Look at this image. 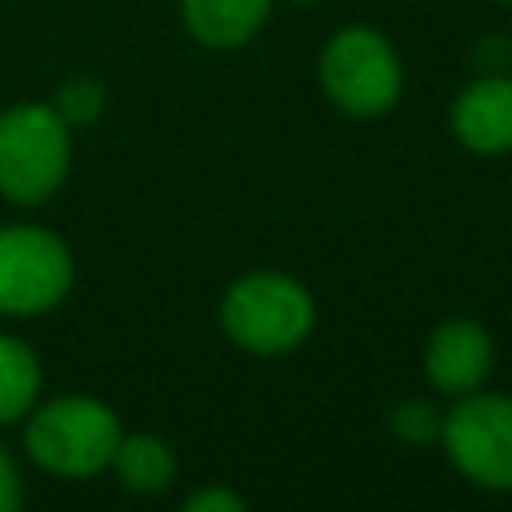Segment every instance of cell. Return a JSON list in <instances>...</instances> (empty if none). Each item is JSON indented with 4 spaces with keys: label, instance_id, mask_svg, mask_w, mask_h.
Returning <instances> with one entry per match:
<instances>
[{
    "label": "cell",
    "instance_id": "obj_1",
    "mask_svg": "<svg viewBox=\"0 0 512 512\" xmlns=\"http://www.w3.org/2000/svg\"><path fill=\"white\" fill-rule=\"evenodd\" d=\"M316 300L288 272H248L224 288L220 328L252 356H284L312 336Z\"/></svg>",
    "mask_w": 512,
    "mask_h": 512
},
{
    "label": "cell",
    "instance_id": "obj_2",
    "mask_svg": "<svg viewBox=\"0 0 512 512\" xmlns=\"http://www.w3.org/2000/svg\"><path fill=\"white\" fill-rule=\"evenodd\" d=\"M120 444L116 412L96 396H52L24 416V448L36 468L60 480H84L112 464Z\"/></svg>",
    "mask_w": 512,
    "mask_h": 512
},
{
    "label": "cell",
    "instance_id": "obj_3",
    "mask_svg": "<svg viewBox=\"0 0 512 512\" xmlns=\"http://www.w3.org/2000/svg\"><path fill=\"white\" fill-rule=\"evenodd\" d=\"M72 164V128L52 104H12L0 112V196L36 208L60 192Z\"/></svg>",
    "mask_w": 512,
    "mask_h": 512
},
{
    "label": "cell",
    "instance_id": "obj_4",
    "mask_svg": "<svg viewBox=\"0 0 512 512\" xmlns=\"http://www.w3.org/2000/svg\"><path fill=\"white\" fill-rule=\"evenodd\" d=\"M320 88L340 112L356 120L384 116L404 88V68L392 40L368 24L332 32L320 48Z\"/></svg>",
    "mask_w": 512,
    "mask_h": 512
},
{
    "label": "cell",
    "instance_id": "obj_5",
    "mask_svg": "<svg viewBox=\"0 0 512 512\" xmlns=\"http://www.w3.org/2000/svg\"><path fill=\"white\" fill-rule=\"evenodd\" d=\"M448 464L484 492H512V396L464 392L440 420Z\"/></svg>",
    "mask_w": 512,
    "mask_h": 512
},
{
    "label": "cell",
    "instance_id": "obj_6",
    "mask_svg": "<svg viewBox=\"0 0 512 512\" xmlns=\"http://www.w3.org/2000/svg\"><path fill=\"white\" fill-rule=\"evenodd\" d=\"M76 280L68 244L36 224L0 228V316L52 312Z\"/></svg>",
    "mask_w": 512,
    "mask_h": 512
},
{
    "label": "cell",
    "instance_id": "obj_7",
    "mask_svg": "<svg viewBox=\"0 0 512 512\" xmlns=\"http://www.w3.org/2000/svg\"><path fill=\"white\" fill-rule=\"evenodd\" d=\"M496 364V344L480 320L452 316L432 328L424 344V376L444 396H464L484 388Z\"/></svg>",
    "mask_w": 512,
    "mask_h": 512
},
{
    "label": "cell",
    "instance_id": "obj_8",
    "mask_svg": "<svg viewBox=\"0 0 512 512\" xmlns=\"http://www.w3.org/2000/svg\"><path fill=\"white\" fill-rule=\"evenodd\" d=\"M452 136L476 156L512 152V76L488 72L464 84L448 112Z\"/></svg>",
    "mask_w": 512,
    "mask_h": 512
},
{
    "label": "cell",
    "instance_id": "obj_9",
    "mask_svg": "<svg viewBox=\"0 0 512 512\" xmlns=\"http://www.w3.org/2000/svg\"><path fill=\"white\" fill-rule=\"evenodd\" d=\"M276 0H180L184 28L204 48H240L256 40Z\"/></svg>",
    "mask_w": 512,
    "mask_h": 512
},
{
    "label": "cell",
    "instance_id": "obj_10",
    "mask_svg": "<svg viewBox=\"0 0 512 512\" xmlns=\"http://www.w3.org/2000/svg\"><path fill=\"white\" fill-rule=\"evenodd\" d=\"M108 468L116 472L120 488H128L136 496H156L172 484L176 456H172L168 440H160L152 432H120V444H116Z\"/></svg>",
    "mask_w": 512,
    "mask_h": 512
},
{
    "label": "cell",
    "instance_id": "obj_11",
    "mask_svg": "<svg viewBox=\"0 0 512 512\" xmlns=\"http://www.w3.org/2000/svg\"><path fill=\"white\" fill-rule=\"evenodd\" d=\"M44 368L28 340L0 332V424H16L32 412L40 396Z\"/></svg>",
    "mask_w": 512,
    "mask_h": 512
},
{
    "label": "cell",
    "instance_id": "obj_12",
    "mask_svg": "<svg viewBox=\"0 0 512 512\" xmlns=\"http://www.w3.org/2000/svg\"><path fill=\"white\" fill-rule=\"evenodd\" d=\"M52 108H56V116H60L68 128H88V124H96V120L104 116L108 92H104V84H100L96 76H72V80H64V84L56 88Z\"/></svg>",
    "mask_w": 512,
    "mask_h": 512
},
{
    "label": "cell",
    "instance_id": "obj_13",
    "mask_svg": "<svg viewBox=\"0 0 512 512\" xmlns=\"http://www.w3.org/2000/svg\"><path fill=\"white\" fill-rule=\"evenodd\" d=\"M440 420L444 412H436L428 400H400L392 412H388V428L404 440V444H428V440H440Z\"/></svg>",
    "mask_w": 512,
    "mask_h": 512
},
{
    "label": "cell",
    "instance_id": "obj_14",
    "mask_svg": "<svg viewBox=\"0 0 512 512\" xmlns=\"http://www.w3.org/2000/svg\"><path fill=\"white\" fill-rule=\"evenodd\" d=\"M244 508H248V500L236 488H224V484L196 488L184 500V512H244Z\"/></svg>",
    "mask_w": 512,
    "mask_h": 512
},
{
    "label": "cell",
    "instance_id": "obj_15",
    "mask_svg": "<svg viewBox=\"0 0 512 512\" xmlns=\"http://www.w3.org/2000/svg\"><path fill=\"white\" fill-rule=\"evenodd\" d=\"M476 76H488V72H508L512 68V44L504 36H480L468 52Z\"/></svg>",
    "mask_w": 512,
    "mask_h": 512
},
{
    "label": "cell",
    "instance_id": "obj_16",
    "mask_svg": "<svg viewBox=\"0 0 512 512\" xmlns=\"http://www.w3.org/2000/svg\"><path fill=\"white\" fill-rule=\"evenodd\" d=\"M20 500H24V480H20V468H16L12 452L0 444V512L20 508Z\"/></svg>",
    "mask_w": 512,
    "mask_h": 512
},
{
    "label": "cell",
    "instance_id": "obj_17",
    "mask_svg": "<svg viewBox=\"0 0 512 512\" xmlns=\"http://www.w3.org/2000/svg\"><path fill=\"white\" fill-rule=\"evenodd\" d=\"M288 4H296V8H312V4H320V0H288Z\"/></svg>",
    "mask_w": 512,
    "mask_h": 512
},
{
    "label": "cell",
    "instance_id": "obj_18",
    "mask_svg": "<svg viewBox=\"0 0 512 512\" xmlns=\"http://www.w3.org/2000/svg\"><path fill=\"white\" fill-rule=\"evenodd\" d=\"M496 4H512V0H496Z\"/></svg>",
    "mask_w": 512,
    "mask_h": 512
}]
</instances>
